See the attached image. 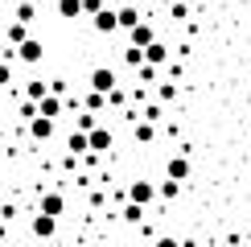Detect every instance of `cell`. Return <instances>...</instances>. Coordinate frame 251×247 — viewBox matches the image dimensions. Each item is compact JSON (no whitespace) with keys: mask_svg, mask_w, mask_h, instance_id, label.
Wrapping results in <instances>:
<instances>
[{"mask_svg":"<svg viewBox=\"0 0 251 247\" xmlns=\"http://www.w3.org/2000/svg\"><path fill=\"white\" fill-rule=\"evenodd\" d=\"M0 8H4V0H0Z\"/></svg>","mask_w":251,"mask_h":247,"instance_id":"obj_33","label":"cell"},{"mask_svg":"<svg viewBox=\"0 0 251 247\" xmlns=\"http://www.w3.org/2000/svg\"><path fill=\"white\" fill-rule=\"evenodd\" d=\"M107 107H124V91H120V87L107 95Z\"/></svg>","mask_w":251,"mask_h":247,"instance_id":"obj_31","label":"cell"},{"mask_svg":"<svg viewBox=\"0 0 251 247\" xmlns=\"http://www.w3.org/2000/svg\"><path fill=\"white\" fill-rule=\"evenodd\" d=\"M177 99V82L169 78V82H161V87H156V103H173Z\"/></svg>","mask_w":251,"mask_h":247,"instance_id":"obj_22","label":"cell"},{"mask_svg":"<svg viewBox=\"0 0 251 247\" xmlns=\"http://www.w3.org/2000/svg\"><path fill=\"white\" fill-rule=\"evenodd\" d=\"M50 95V82H41V78H29L25 82V99H33V103H41Z\"/></svg>","mask_w":251,"mask_h":247,"instance_id":"obj_17","label":"cell"},{"mask_svg":"<svg viewBox=\"0 0 251 247\" xmlns=\"http://www.w3.org/2000/svg\"><path fill=\"white\" fill-rule=\"evenodd\" d=\"M62 107H66V103H62V95H54V91H50V95L37 103V116H46V120H58V116H62Z\"/></svg>","mask_w":251,"mask_h":247,"instance_id":"obj_10","label":"cell"},{"mask_svg":"<svg viewBox=\"0 0 251 247\" xmlns=\"http://www.w3.org/2000/svg\"><path fill=\"white\" fill-rule=\"evenodd\" d=\"M124 66L140 70V66H144V49H140V46H128V49H124Z\"/></svg>","mask_w":251,"mask_h":247,"instance_id":"obj_20","label":"cell"},{"mask_svg":"<svg viewBox=\"0 0 251 247\" xmlns=\"http://www.w3.org/2000/svg\"><path fill=\"white\" fill-rule=\"evenodd\" d=\"M156 70H161V66H152V62H144V66L136 70V78H140V82H152V78H156Z\"/></svg>","mask_w":251,"mask_h":247,"instance_id":"obj_28","label":"cell"},{"mask_svg":"<svg viewBox=\"0 0 251 247\" xmlns=\"http://www.w3.org/2000/svg\"><path fill=\"white\" fill-rule=\"evenodd\" d=\"M156 190H161V198H169V202H173L177 194H181V181H169V177H165L161 185H156Z\"/></svg>","mask_w":251,"mask_h":247,"instance_id":"obj_25","label":"cell"},{"mask_svg":"<svg viewBox=\"0 0 251 247\" xmlns=\"http://www.w3.org/2000/svg\"><path fill=\"white\" fill-rule=\"evenodd\" d=\"M37 210H41V214H54V219H62V214H66V194H62V190H46V194H37Z\"/></svg>","mask_w":251,"mask_h":247,"instance_id":"obj_2","label":"cell"},{"mask_svg":"<svg viewBox=\"0 0 251 247\" xmlns=\"http://www.w3.org/2000/svg\"><path fill=\"white\" fill-rule=\"evenodd\" d=\"M169 17H173V21H185V17H190V8H185V0H173V4H169Z\"/></svg>","mask_w":251,"mask_h":247,"instance_id":"obj_27","label":"cell"},{"mask_svg":"<svg viewBox=\"0 0 251 247\" xmlns=\"http://www.w3.org/2000/svg\"><path fill=\"white\" fill-rule=\"evenodd\" d=\"M33 235H37V239H54V235H58V219H54V214H33Z\"/></svg>","mask_w":251,"mask_h":247,"instance_id":"obj_7","label":"cell"},{"mask_svg":"<svg viewBox=\"0 0 251 247\" xmlns=\"http://www.w3.org/2000/svg\"><path fill=\"white\" fill-rule=\"evenodd\" d=\"M152 247H185V243H181V239H173V235H161Z\"/></svg>","mask_w":251,"mask_h":247,"instance_id":"obj_30","label":"cell"},{"mask_svg":"<svg viewBox=\"0 0 251 247\" xmlns=\"http://www.w3.org/2000/svg\"><path fill=\"white\" fill-rule=\"evenodd\" d=\"M66 148L70 152H75V157H78V152H91V132H70V136H66Z\"/></svg>","mask_w":251,"mask_h":247,"instance_id":"obj_15","label":"cell"},{"mask_svg":"<svg viewBox=\"0 0 251 247\" xmlns=\"http://www.w3.org/2000/svg\"><path fill=\"white\" fill-rule=\"evenodd\" d=\"M156 185L152 181H144V177H136V181H128V202H136V206H152L156 202Z\"/></svg>","mask_w":251,"mask_h":247,"instance_id":"obj_1","label":"cell"},{"mask_svg":"<svg viewBox=\"0 0 251 247\" xmlns=\"http://www.w3.org/2000/svg\"><path fill=\"white\" fill-rule=\"evenodd\" d=\"M91 25H95V33H116V29H120V8L107 4L99 17H91Z\"/></svg>","mask_w":251,"mask_h":247,"instance_id":"obj_4","label":"cell"},{"mask_svg":"<svg viewBox=\"0 0 251 247\" xmlns=\"http://www.w3.org/2000/svg\"><path fill=\"white\" fill-rule=\"evenodd\" d=\"M156 4H173V0H156Z\"/></svg>","mask_w":251,"mask_h":247,"instance_id":"obj_32","label":"cell"},{"mask_svg":"<svg viewBox=\"0 0 251 247\" xmlns=\"http://www.w3.org/2000/svg\"><path fill=\"white\" fill-rule=\"evenodd\" d=\"M111 144H116L111 128H103V124H99V128L91 132V152H95V157H99V152H111Z\"/></svg>","mask_w":251,"mask_h":247,"instance_id":"obj_9","label":"cell"},{"mask_svg":"<svg viewBox=\"0 0 251 247\" xmlns=\"http://www.w3.org/2000/svg\"><path fill=\"white\" fill-rule=\"evenodd\" d=\"M120 219L128 222V226H140V222H144V206H136V202H128V206H124V210H120Z\"/></svg>","mask_w":251,"mask_h":247,"instance_id":"obj_18","label":"cell"},{"mask_svg":"<svg viewBox=\"0 0 251 247\" xmlns=\"http://www.w3.org/2000/svg\"><path fill=\"white\" fill-rule=\"evenodd\" d=\"M25 41H29L25 21H13V25H4V46H25Z\"/></svg>","mask_w":251,"mask_h":247,"instance_id":"obj_11","label":"cell"},{"mask_svg":"<svg viewBox=\"0 0 251 247\" xmlns=\"http://www.w3.org/2000/svg\"><path fill=\"white\" fill-rule=\"evenodd\" d=\"M140 21H144V17H140V8H136V4H124V8H120V29H124V33H132Z\"/></svg>","mask_w":251,"mask_h":247,"instance_id":"obj_14","label":"cell"},{"mask_svg":"<svg viewBox=\"0 0 251 247\" xmlns=\"http://www.w3.org/2000/svg\"><path fill=\"white\" fill-rule=\"evenodd\" d=\"M13 82V62H0V87H8Z\"/></svg>","mask_w":251,"mask_h":247,"instance_id":"obj_29","label":"cell"},{"mask_svg":"<svg viewBox=\"0 0 251 247\" xmlns=\"http://www.w3.org/2000/svg\"><path fill=\"white\" fill-rule=\"evenodd\" d=\"M29 132H33V140H50L54 136V120H46V116L29 120Z\"/></svg>","mask_w":251,"mask_h":247,"instance_id":"obj_16","label":"cell"},{"mask_svg":"<svg viewBox=\"0 0 251 247\" xmlns=\"http://www.w3.org/2000/svg\"><path fill=\"white\" fill-rule=\"evenodd\" d=\"M132 136H136V144H152V140H156V124L136 120V124H132Z\"/></svg>","mask_w":251,"mask_h":247,"instance_id":"obj_13","label":"cell"},{"mask_svg":"<svg viewBox=\"0 0 251 247\" xmlns=\"http://www.w3.org/2000/svg\"><path fill=\"white\" fill-rule=\"evenodd\" d=\"M107 8V0H82V17H99Z\"/></svg>","mask_w":251,"mask_h":247,"instance_id":"obj_26","label":"cell"},{"mask_svg":"<svg viewBox=\"0 0 251 247\" xmlns=\"http://www.w3.org/2000/svg\"><path fill=\"white\" fill-rule=\"evenodd\" d=\"M144 62H152V66H169V46H165V41H152V46L144 49Z\"/></svg>","mask_w":251,"mask_h":247,"instance_id":"obj_12","label":"cell"},{"mask_svg":"<svg viewBox=\"0 0 251 247\" xmlns=\"http://www.w3.org/2000/svg\"><path fill=\"white\" fill-rule=\"evenodd\" d=\"M17 58H21V62H25V66H37V62H41V58H46V46H41V41H37V37H29V41H25V46H17Z\"/></svg>","mask_w":251,"mask_h":247,"instance_id":"obj_6","label":"cell"},{"mask_svg":"<svg viewBox=\"0 0 251 247\" xmlns=\"http://www.w3.org/2000/svg\"><path fill=\"white\" fill-rule=\"evenodd\" d=\"M161 116H165L161 103H144V107H140V120H149V124H161Z\"/></svg>","mask_w":251,"mask_h":247,"instance_id":"obj_23","label":"cell"},{"mask_svg":"<svg viewBox=\"0 0 251 247\" xmlns=\"http://www.w3.org/2000/svg\"><path fill=\"white\" fill-rule=\"evenodd\" d=\"M33 17H37L33 0H21V4H17V21H25V25H29V21H33Z\"/></svg>","mask_w":251,"mask_h":247,"instance_id":"obj_24","label":"cell"},{"mask_svg":"<svg viewBox=\"0 0 251 247\" xmlns=\"http://www.w3.org/2000/svg\"><path fill=\"white\" fill-rule=\"evenodd\" d=\"M128 41H132V46H140V49H149L152 41H156V29H152V21H140V25H136L132 33H128Z\"/></svg>","mask_w":251,"mask_h":247,"instance_id":"obj_8","label":"cell"},{"mask_svg":"<svg viewBox=\"0 0 251 247\" xmlns=\"http://www.w3.org/2000/svg\"><path fill=\"white\" fill-rule=\"evenodd\" d=\"M58 17H66V21L82 17V0H58Z\"/></svg>","mask_w":251,"mask_h":247,"instance_id":"obj_19","label":"cell"},{"mask_svg":"<svg viewBox=\"0 0 251 247\" xmlns=\"http://www.w3.org/2000/svg\"><path fill=\"white\" fill-rule=\"evenodd\" d=\"M75 128H78V132H95V128H99V124H95V111H78V116H75Z\"/></svg>","mask_w":251,"mask_h":247,"instance_id":"obj_21","label":"cell"},{"mask_svg":"<svg viewBox=\"0 0 251 247\" xmlns=\"http://www.w3.org/2000/svg\"><path fill=\"white\" fill-rule=\"evenodd\" d=\"M87 82H91V91H99V95H111V91H116V70L111 66H95Z\"/></svg>","mask_w":251,"mask_h":247,"instance_id":"obj_3","label":"cell"},{"mask_svg":"<svg viewBox=\"0 0 251 247\" xmlns=\"http://www.w3.org/2000/svg\"><path fill=\"white\" fill-rule=\"evenodd\" d=\"M165 177H169V181H185V177H190V157H185V152L169 157V161H165Z\"/></svg>","mask_w":251,"mask_h":247,"instance_id":"obj_5","label":"cell"}]
</instances>
